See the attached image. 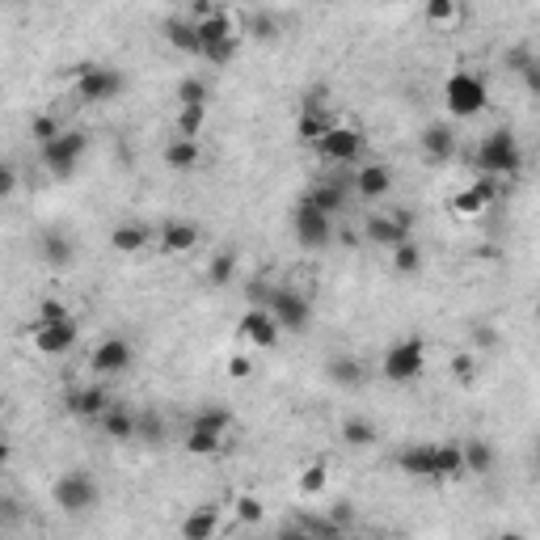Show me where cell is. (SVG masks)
I'll return each mask as SVG.
<instances>
[{"label":"cell","mask_w":540,"mask_h":540,"mask_svg":"<svg viewBox=\"0 0 540 540\" xmlns=\"http://www.w3.org/2000/svg\"><path fill=\"white\" fill-rule=\"evenodd\" d=\"M397 469L418 481H456L465 477L460 443H410L397 452Z\"/></svg>","instance_id":"cell-1"},{"label":"cell","mask_w":540,"mask_h":540,"mask_svg":"<svg viewBox=\"0 0 540 540\" xmlns=\"http://www.w3.org/2000/svg\"><path fill=\"white\" fill-rule=\"evenodd\" d=\"M473 169L477 178H494V182H511L524 173V144L519 135L507 127H494L490 135H481V144L473 148Z\"/></svg>","instance_id":"cell-2"},{"label":"cell","mask_w":540,"mask_h":540,"mask_svg":"<svg viewBox=\"0 0 540 540\" xmlns=\"http://www.w3.org/2000/svg\"><path fill=\"white\" fill-rule=\"evenodd\" d=\"M127 89V76L114 64H76L72 68V93L85 106H110L119 102Z\"/></svg>","instance_id":"cell-3"},{"label":"cell","mask_w":540,"mask_h":540,"mask_svg":"<svg viewBox=\"0 0 540 540\" xmlns=\"http://www.w3.org/2000/svg\"><path fill=\"white\" fill-rule=\"evenodd\" d=\"M443 106H448L452 119H477L481 110L490 106V85L481 72H469L460 68L443 81Z\"/></svg>","instance_id":"cell-4"},{"label":"cell","mask_w":540,"mask_h":540,"mask_svg":"<svg viewBox=\"0 0 540 540\" xmlns=\"http://www.w3.org/2000/svg\"><path fill=\"white\" fill-rule=\"evenodd\" d=\"M422 372H427V342L422 338H397L384 346L380 355V376L389 384H414Z\"/></svg>","instance_id":"cell-5"},{"label":"cell","mask_w":540,"mask_h":540,"mask_svg":"<svg viewBox=\"0 0 540 540\" xmlns=\"http://www.w3.org/2000/svg\"><path fill=\"white\" fill-rule=\"evenodd\" d=\"M85 152H89V135L81 127H64L55 140H47L43 148H38V157H43V169L51 173V178H60L68 182L76 169H81L85 161Z\"/></svg>","instance_id":"cell-6"},{"label":"cell","mask_w":540,"mask_h":540,"mask_svg":"<svg viewBox=\"0 0 540 540\" xmlns=\"http://www.w3.org/2000/svg\"><path fill=\"white\" fill-rule=\"evenodd\" d=\"M228 431H233V414L220 410V405H211V410L195 414V422H190V431L182 439V448L190 456H216L228 443Z\"/></svg>","instance_id":"cell-7"},{"label":"cell","mask_w":540,"mask_h":540,"mask_svg":"<svg viewBox=\"0 0 540 540\" xmlns=\"http://www.w3.org/2000/svg\"><path fill=\"white\" fill-rule=\"evenodd\" d=\"M262 308L279 321L283 334H304L308 325H313V304H308V296L296 292V287H266Z\"/></svg>","instance_id":"cell-8"},{"label":"cell","mask_w":540,"mask_h":540,"mask_svg":"<svg viewBox=\"0 0 540 540\" xmlns=\"http://www.w3.org/2000/svg\"><path fill=\"white\" fill-rule=\"evenodd\" d=\"M292 233H296V245L308 249V254H317V249H325L334 241V216H325V211L300 195L296 207H292Z\"/></svg>","instance_id":"cell-9"},{"label":"cell","mask_w":540,"mask_h":540,"mask_svg":"<svg viewBox=\"0 0 540 540\" xmlns=\"http://www.w3.org/2000/svg\"><path fill=\"white\" fill-rule=\"evenodd\" d=\"M313 148H317V157L330 161V165H359L368 140H363V131H359L355 123H338V119H334Z\"/></svg>","instance_id":"cell-10"},{"label":"cell","mask_w":540,"mask_h":540,"mask_svg":"<svg viewBox=\"0 0 540 540\" xmlns=\"http://www.w3.org/2000/svg\"><path fill=\"white\" fill-rule=\"evenodd\" d=\"M51 498H55V507H60L64 515H85L98 507V481H93L85 469H72V473H60L55 477V486H51Z\"/></svg>","instance_id":"cell-11"},{"label":"cell","mask_w":540,"mask_h":540,"mask_svg":"<svg viewBox=\"0 0 540 540\" xmlns=\"http://www.w3.org/2000/svg\"><path fill=\"white\" fill-rule=\"evenodd\" d=\"M76 338H81V325H76V317H60V321H34L30 325V342H34V351L38 355H47V359H60L68 355Z\"/></svg>","instance_id":"cell-12"},{"label":"cell","mask_w":540,"mask_h":540,"mask_svg":"<svg viewBox=\"0 0 540 540\" xmlns=\"http://www.w3.org/2000/svg\"><path fill=\"white\" fill-rule=\"evenodd\" d=\"M363 237L380 249L410 241L414 237V211H376V216H368V224H363Z\"/></svg>","instance_id":"cell-13"},{"label":"cell","mask_w":540,"mask_h":540,"mask_svg":"<svg viewBox=\"0 0 540 540\" xmlns=\"http://www.w3.org/2000/svg\"><path fill=\"white\" fill-rule=\"evenodd\" d=\"M503 195V182H494V178H473L469 186H460L456 195H452V211L460 220H477V216H486V211L494 207V199Z\"/></svg>","instance_id":"cell-14"},{"label":"cell","mask_w":540,"mask_h":540,"mask_svg":"<svg viewBox=\"0 0 540 540\" xmlns=\"http://www.w3.org/2000/svg\"><path fill=\"white\" fill-rule=\"evenodd\" d=\"M131 363H135V346H131L127 338H119V334H110V338H102L98 346H93L89 372H98V376L106 380V376H123V372H131Z\"/></svg>","instance_id":"cell-15"},{"label":"cell","mask_w":540,"mask_h":540,"mask_svg":"<svg viewBox=\"0 0 540 540\" xmlns=\"http://www.w3.org/2000/svg\"><path fill=\"white\" fill-rule=\"evenodd\" d=\"M237 338L249 342V346H258V351H275L279 338H283V330H279V321L270 317L262 304H249L245 317L237 321Z\"/></svg>","instance_id":"cell-16"},{"label":"cell","mask_w":540,"mask_h":540,"mask_svg":"<svg viewBox=\"0 0 540 540\" xmlns=\"http://www.w3.org/2000/svg\"><path fill=\"white\" fill-rule=\"evenodd\" d=\"M199 241H203V228L195 220H165L157 228V237H152V245L169 258H182V254H190V249H199Z\"/></svg>","instance_id":"cell-17"},{"label":"cell","mask_w":540,"mask_h":540,"mask_svg":"<svg viewBox=\"0 0 540 540\" xmlns=\"http://www.w3.org/2000/svg\"><path fill=\"white\" fill-rule=\"evenodd\" d=\"M110 401H114V397H110L106 384H102V380H93V384H76V389H68V393H64V410H68L72 418L98 422Z\"/></svg>","instance_id":"cell-18"},{"label":"cell","mask_w":540,"mask_h":540,"mask_svg":"<svg viewBox=\"0 0 540 540\" xmlns=\"http://www.w3.org/2000/svg\"><path fill=\"white\" fill-rule=\"evenodd\" d=\"M418 148H422V157H427L431 165H448L456 152H460V135L452 123H427L418 135Z\"/></svg>","instance_id":"cell-19"},{"label":"cell","mask_w":540,"mask_h":540,"mask_svg":"<svg viewBox=\"0 0 540 540\" xmlns=\"http://www.w3.org/2000/svg\"><path fill=\"white\" fill-rule=\"evenodd\" d=\"M393 190V169L384 165V161H363L359 169H355V195L359 199H368V203H376V199H384Z\"/></svg>","instance_id":"cell-20"},{"label":"cell","mask_w":540,"mask_h":540,"mask_svg":"<svg viewBox=\"0 0 540 540\" xmlns=\"http://www.w3.org/2000/svg\"><path fill=\"white\" fill-rule=\"evenodd\" d=\"M152 228L140 224V220H123V224H114L110 228V249L114 254H144V249L152 245Z\"/></svg>","instance_id":"cell-21"},{"label":"cell","mask_w":540,"mask_h":540,"mask_svg":"<svg viewBox=\"0 0 540 540\" xmlns=\"http://www.w3.org/2000/svg\"><path fill=\"white\" fill-rule=\"evenodd\" d=\"M195 34H199V51H203V47L228 43V38H241V26L224 9H211L207 17H199V22H195Z\"/></svg>","instance_id":"cell-22"},{"label":"cell","mask_w":540,"mask_h":540,"mask_svg":"<svg viewBox=\"0 0 540 540\" xmlns=\"http://www.w3.org/2000/svg\"><path fill=\"white\" fill-rule=\"evenodd\" d=\"M38 258L55 270H64V266L76 262V241L68 233H60V228H47V233L38 237Z\"/></svg>","instance_id":"cell-23"},{"label":"cell","mask_w":540,"mask_h":540,"mask_svg":"<svg viewBox=\"0 0 540 540\" xmlns=\"http://www.w3.org/2000/svg\"><path fill=\"white\" fill-rule=\"evenodd\" d=\"M161 157H165V165L173 173H195L203 165V144L199 140H186V135H173Z\"/></svg>","instance_id":"cell-24"},{"label":"cell","mask_w":540,"mask_h":540,"mask_svg":"<svg viewBox=\"0 0 540 540\" xmlns=\"http://www.w3.org/2000/svg\"><path fill=\"white\" fill-rule=\"evenodd\" d=\"M98 427L110 443H135V410H127V405H106L102 418H98Z\"/></svg>","instance_id":"cell-25"},{"label":"cell","mask_w":540,"mask_h":540,"mask_svg":"<svg viewBox=\"0 0 540 540\" xmlns=\"http://www.w3.org/2000/svg\"><path fill=\"white\" fill-rule=\"evenodd\" d=\"M161 34H165V43L173 47V51H182V55H199V34H195V17H165V26H161Z\"/></svg>","instance_id":"cell-26"},{"label":"cell","mask_w":540,"mask_h":540,"mask_svg":"<svg viewBox=\"0 0 540 540\" xmlns=\"http://www.w3.org/2000/svg\"><path fill=\"white\" fill-rule=\"evenodd\" d=\"M178 532H182V540H211V536L220 532V507H216V503L195 507V511H190L182 524H178Z\"/></svg>","instance_id":"cell-27"},{"label":"cell","mask_w":540,"mask_h":540,"mask_svg":"<svg viewBox=\"0 0 540 540\" xmlns=\"http://www.w3.org/2000/svg\"><path fill=\"white\" fill-rule=\"evenodd\" d=\"M338 439L346 443V448H376V439H380V427L372 418H363V414H351V418H342V427H338Z\"/></svg>","instance_id":"cell-28"},{"label":"cell","mask_w":540,"mask_h":540,"mask_svg":"<svg viewBox=\"0 0 540 540\" xmlns=\"http://www.w3.org/2000/svg\"><path fill=\"white\" fill-rule=\"evenodd\" d=\"M308 199H313L321 211H325V216H342V211H346V199H351V190H346L338 178H325V182H317L313 190H308Z\"/></svg>","instance_id":"cell-29"},{"label":"cell","mask_w":540,"mask_h":540,"mask_svg":"<svg viewBox=\"0 0 540 540\" xmlns=\"http://www.w3.org/2000/svg\"><path fill=\"white\" fill-rule=\"evenodd\" d=\"M460 460H465V473L486 477V473L494 469V448H490V439H481V435L465 439V443H460Z\"/></svg>","instance_id":"cell-30"},{"label":"cell","mask_w":540,"mask_h":540,"mask_svg":"<svg viewBox=\"0 0 540 540\" xmlns=\"http://www.w3.org/2000/svg\"><path fill=\"white\" fill-rule=\"evenodd\" d=\"M325 372H330V380L338 384V389H359V384L368 380V368H363L355 355H338V359H330V363H325Z\"/></svg>","instance_id":"cell-31"},{"label":"cell","mask_w":540,"mask_h":540,"mask_svg":"<svg viewBox=\"0 0 540 540\" xmlns=\"http://www.w3.org/2000/svg\"><path fill=\"white\" fill-rule=\"evenodd\" d=\"M330 123H334V114H330V110H300V119H296V140L313 148Z\"/></svg>","instance_id":"cell-32"},{"label":"cell","mask_w":540,"mask_h":540,"mask_svg":"<svg viewBox=\"0 0 540 540\" xmlns=\"http://www.w3.org/2000/svg\"><path fill=\"white\" fill-rule=\"evenodd\" d=\"M237 254H233V249H220V254H211V262H207V270H203V275H207V283L211 287H228V283H237Z\"/></svg>","instance_id":"cell-33"},{"label":"cell","mask_w":540,"mask_h":540,"mask_svg":"<svg viewBox=\"0 0 540 540\" xmlns=\"http://www.w3.org/2000/svg\"><path fill=\"white\" fill-rule=\"evenodd\" d=\"M296 486H300V494H304V498L325 494V486H330V465H325V460H313V465H304Z\"/></svg>","instance_id":"cell-34"},{"label":"cell","mask_w":540,"mask_h":540,"mask_svg":"<svg viewBox=\"0 0 540 540\" xmlns=\"http://www.w3.org/2000/svg\"><path fill=\"white\" fill-rule=\"evenodd\" d=\"M393 270H397V275H410V279L422 275V249L414 245V237L393 245Z\"/></svg>","instance_id":"cell-35"},{"label":"cell","mask_w":540,"mask_h":540,"mask_svg":"<svg viewBox=\"0 0 540 540\" xmlns=\"http://www.w3.org/2000/svg\"><path fill=\"white\" fill-rule=\"evenodd\" d=\"M173 127H178V135H186V140H199L203 127H207V106H178Z\"/></svg>","instance_id":"cell-36"},{"label":"cell","mask_w":540,"mask_h":540,"mask_svg":"<svg viewBox=\"0 0 540 540\" xmlns=\"http://www.w3.org/2000/svg\"><path fill=\"white\" fill-rule=\"evenodd\" d=\"M135 439L140 443H161L165 439V422L157 410H135Z\"/></svg>","instance_id":"cell-37"},{"label":"cell","mask_w":540,"mask_h":540,"mask_svg":"<svg viewBox=\"0 0 540 540\" xmlns=\"http://www.w3.org/2000/svg\"><path fill=\"white\" fill-rule=\"evenodd\" d=\"M427 22L431 26H439V30H448V26H456L460 22V0H427Z\"/></svg>","instance_id":"cell-38"},{"label":"cell","mask_w":540,"mask_h":540,"mask_svg":"<svg viewBox=\"0 0 540 540\" xmlns=\"http://www.w3.org/2000/svg\"><path fill=\"white\" fill-rule=\"evenodd\" d=\"M178 106H211V89L203 76H186L178 81Z\"/></svg>","instance_id":"cell-39"},{"label":"cell","mask_w":540,"mask_h":540,"mask_svg":"<svg viewBox=\"0 0 540 540\" xmlns=\"http://www.w3.org/2000/svg\"><path fill=\"white\" fill-rule=\"evenodd\" d=\"M237 51H241V38H228V43L203 47V51H199V60L211 64V68H224V64H233V60H237Z\"/></svg>","instance_id":"cell-40"},{"label":"cell","mask_w":540,"mask_h":540,"mask_svg":"<svg viewBox=\"0 0 540 540\" xmlns=\"http://www.w3.org/2000/svg\"><path fill=\"white\" fill-rule=\"evenodd\" d=\"M60 131H64V123L55 119V114H34V119H30V135H34V144H38V148H43L47 140H55Z\"/></svg>","instance_id":"cell-41"},{"label":"cell","mask_w":540,"mask_h":540,"mask_svg":"<svg viewBox=\"0 0 540 540\" xmlns=\"http://www.w3.org/2000/svg\"><path fill=\"white\" fill-rule=\"evenodd\" d=\"M245 30H249V34H254V38H258V43H275V38H279V30H283V26H279V17H270V13H258V17H254V22H249V26H245Z\"/></svg>","instance_id":"cell-42"},{"label":"cell","mask_w":540,"mask_h":540,"mask_svg":"<svg viewBox=\"0 0 540 540\" xmlns=\"http://www.w3.org/2000/svg\"><path fill=\"white\" fill-rule=\"evenodd\" d=\"M262 515H266L262 498H254V494H237V519H241V524H262Z\"/></svg>","instance_id":"cell-43"},{"label":"cell","mask_w":540,"mask_h":540,"mask_svg":"<svg viewBox=\"0 0 540 540\" xmlns=\"http://www.w3.org/2000/svg\"><path fill=\"white\" fill-rule=\"evenodd\" d=\"M60 317H68V300H60V296H43V300H38L34 321H60Z\"/></svg>","instance_id":"cell-44"},{"label":"cell","mask_w":540,"mask_h":540,"mask_svg":"<svg viewBox=\"0 0 540 540\" xmlns=\"http://www.w3.org/2000/svg\"><path fill=\"white\" fill-rule=\"evenodd\" d=\"M325 519H330V524H334V532H346V528L355 524V507L346 503V498H338V503H334L330 511H325Z\"/></svg>","instance_id":"cell-45"},{"label":"cell","mask_w":540,"mask_h":540,"mask_svg":"<svg viewBox=\"0 0 540 540\" xmlns=\"http://www.w3.org/2000/svg\"><path fill=\"white\" fill-rule=\"evenodd\" d=\"M17 186H22V178H17V165L13 161H0V203L13 199Z\"/></svg>","instance_id":"cell-46"},{"label":"cell","mask_w":540,"mask_h":540,"mask_svg":"<svg viewBox=\"0 0 540 540\" xmlns=\"http://www.w3.org/2000/svg\"><path fill=\"white\" fill-rule=\"evenodd\" d=\"M528 64H536V51H532V47H511V51H507V68H511L515 76L524 72Z\"/></svg>","instance_id":"cell-47"},{"label":"cell","mask_w":540,"mask_h":540,"mask_svg":"<svg viewBox=\"0 0 540 540\" xmlns=\"http://www.w3.org/2000/svg\"><path fill=\"white\" fill-rule=\"evenodd\" d=\"M452 372H456L460 384H473V380H477V359H473V355H456V359H452Z\"/></svg>","instance_id":"cell-48"},{"label":"cell","mask_w":540,"mask_h":540,"mask_svg":"<svg viewBox=\"0 0 540 540\" xmlns=\"http://www.w3.org/2000/svg\"><path fill=\"white\" fill-rule=\"evenodd\" d=\"M228 376H233V380H249V376H254V363H249L245 355H233V359H228Z\"/></svg>","instance_id":"cell-49"},{"label":"cell","mask_w":540,"mask_h":540,"mask_svg":"<svg viewBox=\"0 0 540 540\" xmlns=\"http://www.w3.org/2000/svg\"><path fill=\"white\" fill-rule=\"evenodd\" d=\"M519 76H524V89H528V93H540V60H536V64H528Z\"/></svg>","instance_id":"cell-50"},{"label":"cell","mask_w":540,"mask_h":540,"mask_svg":"<svg viewBox=\"0 0 540 540\" xmlns=\"http://www.w3.org/2000/svg\"><path fill=\"white\" fill-rule=\"evenodd\" d=\"M9 460H13V448H9V439H5V435H0V469H5V465H9Z\"/></svg>","instance_id":"cell-51"},{"label":"cell","mask_w":540,"mask_h":540,"mask_svg":"<svg viewBox=\"0 0 540 540\" xmlns=\"http://www.w3.org/2000/svg\"><path fill=\"white\" fill-rule=\"evenodd\" d=\"M5 9H22V5H30V0H0Z\"/></svg>","instance_id":"cell-52"},{"label":"cell","mask_w":540,"mask_h":540,"mask_svg":"<svg viewBox=\"0 0 540 540\" xmlns=\"http://www.w3.org/2000/svg\"><path fill=\"white\" fill-rule=\"evenodd\" d=\"M321 5H334V0H321Z\"/></svg>","instance_id":"cell-53"}]
</instances>
